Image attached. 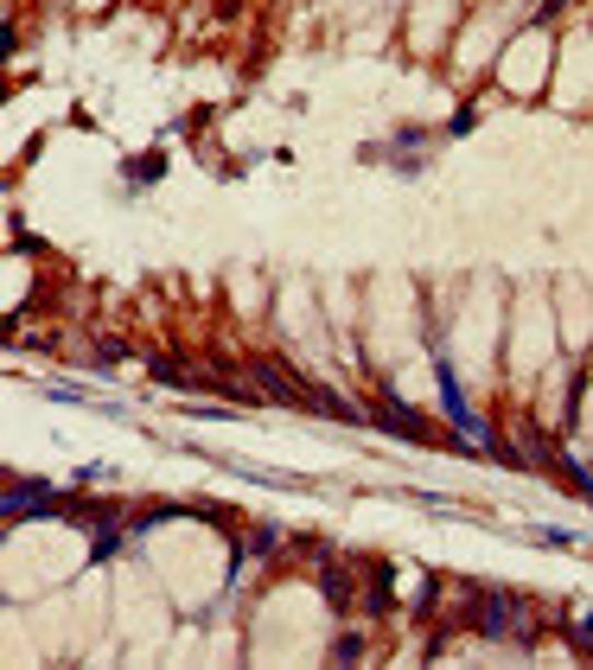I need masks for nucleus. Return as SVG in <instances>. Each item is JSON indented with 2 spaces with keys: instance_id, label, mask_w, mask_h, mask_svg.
<instances>
[{
  "instance_id": "obj_1",
  "label": "nucleus",
  "mask_w": 593,
  "mask_h": 670,
  "mask_svg": "<svg viewBox=\"0 0 593 670\" xmlns=\"http://www.w3.org/2000/svg\"><path fill=\"white\" fill-rule=\"evenodd\" d=\"M479 633L530 645V638H536V607H523V600H511V594H479Z\"/></svg>"
},
{
  "instance_id": "obj_2",
  "label": "nucleus",
  "mask_w": 593,
  "mask_h": 670,
  "mask_svg": "<svg viewBox=\"0 0 593 670\" xmlns=\"http://www.w3.org/2000/svg\"><path fill=\"white\" fill-rule=\"evenodd\" d=\"M249 377H256L261 390H268V396H281V403H306V396H313V390H306V383H300V377H288V371H275V365H268V358H256V365H249Z\"/></svg>"
},
{
  "instance_id": "obj_4",
  "label": "nucleus",
  "mask_w": 593,
  "mask_h": 670,
  "mask_svg": "<svg viewBox=\"0 0 593 670\" xmlns=\"http://www.w3.org/2000/svg\"><path fill=\"white\" fill-rule=\"evenodd\" d=\"M306 409H313V415H333V421H364V409H351L345 396H326V390H313V396H306Z\"/></svg>"
},
{
  "instance_id": "obj_5",
  "label": "nucleus",
  "mask_w": 593,
  "mask_h": 670,
  "mask_svg": "<svg viewBox=\"0 0 593 670\" xmlns=\"http://www.w3.org/2000/svg\"><path fill=\"white\" fill-rule=\"evenodd\" d=\"M319 588L333 594V607H345V575H338V568H326V575H319Z\"/></svg>"
},
{
  "instance_id": "obj_3",
  "label": "nucleus",
  "mask_w": 593,
  "mask_h": 670,
  "mask_svg": "<svg viewBox=\"0 0 593 670\" xmlns=\"http://www.w3.org/2000/svg\"><path fill=\"white\" fill-rule=\"evenodd\" d=\"M376 415H383L396 435H408V441H428V421H421V415H408L403 396H389V390H383V409H376Z\"/></svg>"
}]
</instances>
